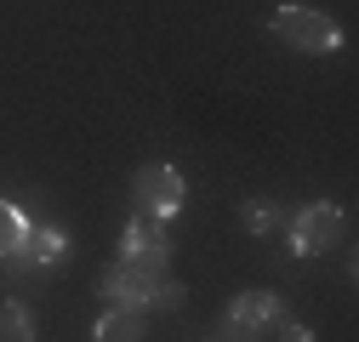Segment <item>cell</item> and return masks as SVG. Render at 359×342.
I'll return each instance as SVG.
<instances>
[{"label":"cell","instance_id":"obj_10","mask_svg":"<svg viewBox=\"0 0 359 342\" xmlns=\"http://www.w3.org/2000/svg\"><path fill=\"white\" fill-rule=\"evenodd\" d=\"M92 342H143V314L137 308H103L92 320Z\"/></svg>","mask_w":359,"mask_h":342},{"label":"cell","instance_id":"obj_12","mask_svg":"<svg viewBox=\"0 0 359 342\" xmlns=\"http://www.w3.org/2000/svg\"><path fill=\"white\" fill-rule=\"evenodd\" d=\"M183 303H189V285H177L171 274H165V280L154 285V296H149V308H160V314H177Z\"/></svg>","mask_w":359,"mask_h":342},{"label":"cell","instance_id":"obj_5","mask_svg":"<svg viewBox=\"0 0 359 342\" xmlns=\"http://www.w3.org/2000/svg\"><path fill=\"white\" fill-rule=\"evenodd\" d=\"M69 251H74V234L63 223H52V217H40L29 228V240H23V251L6 263V274H57L69 263Z\"/></svg>","mask_w":359,"mask_h":342},{"label":"cell","instance_id":"obj_2","mask_svg":"<svg viewBox=\"0 0 359 342\" xmlns=\"http://www.w3.org/2000/svg\"><path fill=\"white\" fill-rule=\"evenodd\" d=\"M285 245L297 251V256H325L331 245H342V234H348V211L337 205V200H308V205H297V211H285Z\"/></svg>","mask_w":359,"mask_h":342},{"label":"cell","instance_id":"obj_13","mask_svg":"<svg viewBox=\"0 0 359 342\" xmlns=\"http://www.w3.org/2000/svg\"><path fill=\"white\" fill-rule=\"evenodd\" d=\"M274 342H320L308 325H297V320H285V325H274Z\"/></svg>","mask_w":359,"mask_h":342},{"label":"cell","instance_id":"obj_14","mask_svg":"<svg viewBox=\"0 0 359 342\" xmlns=\"http://www.w3.org/2000/svg\"><path fill=\"white\" fill-rule=\"evenodd\" d=\"M200 342H217V336H200Z\"/></svg>","mask_w":359,"mask_h":342},{"label":"cell","instance_id":"obj_6","mask_svg":"<svg viewBox=\"0 0 359 342\" xmlns=\"http://www.w3.org/2000/svg\"><path fill=\"white\" fill-rule=\"evenodd\" d=\"M165 280V268H137V263H114L97 274V303L103 308H149V296H154V285Z\"/></svg>","mask_w":359,"mask_h":342},{"label":"cell","instance_id":"obj_7","mask_svg":"<svg viewBox=\"0 0 359 342\" xmlns=\"http://www.w3.org/2000/svg\"><path fill=\"white\" fill-rule=\"evenodd\" d=\"M171 223H149V217H131L120 228V263H137V268H171Z\"/></svg>","mask_w":359,"mask_h":342},{"label":"cell","instance_id":"obj_1","mask_svg":"<svg viewBox=\"0 0 359 342\" xmlns=\"http://www.w3.org/2000/svg\"><path fill=\"white\" fill-rule=\"evenodd\" d=\"M268 29L280 34V46H291L302 57H331V52H342V40H348L337 18H325L320 6H302V0L274 6V12H268Z\"/></svg>","mask_w":359,"mask_h":342},{"label":"cell","instance_id":"obj_8","mask_svg":"<svg viewBox=\"0 0 359 342\" xmlns=\"http://www.w3.org/2000/svg\"><path fill=\"white\" fill-rule=\"evenodd\" d=\"M34 223H40L34 205H23V200H12V194H0V268H6L12 256L23 251V240H29Z\"/></svg>","mask_w":359,"mask_h":342},{"label":"cell","instance_id":"obj_11","mask_svg":"<svg viewBox=\"0 0 359 342\" xmlns=\"http://www.w3.org/2000/svg\"><path fill=\"white\" fill-rule=\"evenodd\" d=\"M34 336V308L23 296H6L0 303V342H29Z\"/></svg>","mask_w":359,"mask_h":342},{"label":"cell","instance_id":"obj_3","mask_svg":"<svg viewBox=\"0 0 359 342\" xmlns=\"http://www.w3.org/2000/svg\"><path fill=\"white\" fill-rule=\"evenodd\" d=\"M291 308H285V296L280 291H240L229 308H222V325H217V342H262L274 325H285Z\"/></svg>","mask_w":359,"mask_h":342},{"label":"cell","instance_id":"obj_9","mask_svg":"<svg viewBox=\"0 0 359 342\" xmlns=\"http://www.w3.org/2000/svg\"><path fill=\"white\" fill-rule=\"evenodd\" d=\"M240 223H245V234H257V240H274V234L285 228V205H280L274 194H251V200H240Z\"/></svg>","mask_w":359,"mask_h":342},{"label":"cell","instance_id":"obj_4","mask_svg":"<svg viewBox=\"0 0 359 342\" xmlns=\"http://www.w3.org/2000/svg\"><path fill=\"white\" fill-rule=\"evenodd\" d=\"M183 205H189V183H183V171H177V165L154 160V165H143L137 177H131V211H137V217L171 223Z\"/></svg>","mask_w":359,"mask_h":342},{"label":"cell","instance_id":"obj_15","mask_svg":"<svg viewBox=\"0 0 359 342\" xmlns=\"http://www.w3.org/2000/svg\"><path fill=\"white\" fill-rule=\"evenodd\" d=\"M29 342H40V336H29Z\"/></svg>","mask_w":359,"mask_h":342}]
</instances>
